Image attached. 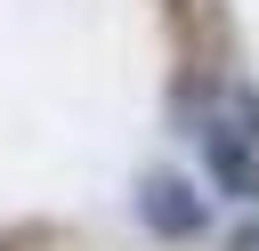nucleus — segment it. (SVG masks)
Listing matches in <instances>:
<instances>
[{
    "mask_svg": "<svg viewBox=\"0 0 259 251\" xmlns=\"http://www.w3.org/2000/svg\"><path fill=\"white\" fill-rule=\"evenodd\" d=\"M235 251H259V227H251V235H235Z\"/></svg>",
    "mask_w": 259,
    "mask_h": 251,
    "instance_id": "obj_3",
    "label": "nucleus"
},
{
    "mask_svg": "<svg viewBox=\"0 0 259 251\" xmlns=\"http://www.w3.org/2000/svg\"><path fill=\"white\" fill-rule=\"evenodd\" d=\"M194 162H202V186H210V194L259 202V138H251L235 113H202V121H194Z\"/></svg>",
    "mask_w": 259,
    "mask_h": 251,
    "instance_id": "obj_1",
    "label": "nucleus"
},
{
    "mask_svg": "<svg viewBox=\"0 0 259 251\" xmlns=\"http://www.w3.org/2000/svg\"><path fill=\"white\" fill-rule=\"evenodd\" d=\"M210 186H194L186 170H146L138 178V227L146 235H162V243H202L210 235V202H202Z\"/></svg>",
    "mask_w": 259,
    "mask_h": 251,
    "instance_id": "obj_2",
    "label": "nucleus"
}]
</instances>
